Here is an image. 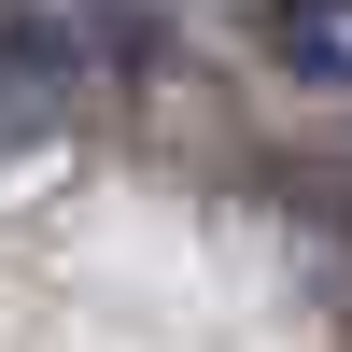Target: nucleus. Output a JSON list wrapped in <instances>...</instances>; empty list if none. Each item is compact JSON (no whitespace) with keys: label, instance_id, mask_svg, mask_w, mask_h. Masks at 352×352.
<instances>
[{"label":"nucleus","instance_id":"nucleus-1","mask_svg":"<svg viewBox=\"0 0 352 352\" xmlns=\"http://www.w3.org/2000/svg\"><path fill=\"white\" fill-rule=\"evenodd\" d=\"M254 43H268L296 85L352 99V0H268V14H254Z\"/></svg>","mask_w":352,"mask_h":352},{"label":"nucleus","instance_id":"nucleus-2","mask_svg":"<svg viewBox=\"0 0 352 352\" xmlns=\"http://www.w3.org/2000/svg\"><path fill=\"white\" fill-rule=\"evenodd\" d=\"M43 127V71H0V141H28Z\"/></svg>","mask_w":352,"mask_h":352}]
</instances>
